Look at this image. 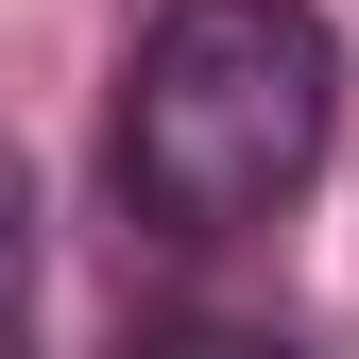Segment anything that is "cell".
Listing matches in <instances>:
<instances>
[{
    "label": "cell",
    "mask_w": 359,
    "mask_h": 359,
    "mask_svg": "<svg viewBox=\"0 0 359 359\" xmlns=\"http://www.w3.org/2000/svg\"><path fill=\"white\" fill-rule=\"evenodd\" d=\"M342 137V34L308 0H171L120 69V205L154 240L274 222Z\"/></svg>",
    "instance_id": "1"
},
{
    "label": "cell",
    "mask_w": 359,
    "mask_h": 359,
    "mask_svg": "<svg viewBox=\"0 0 359 359\" xmlns=\"http://www.w3.org/2000/svg\"><path fill=\"white\" fill-rule=\"evenodd\" d=\"M34 342V154L0 137V359Z\"/></svg>",
    "instance_id": "2"
},
{
    "label": "cell",
    "mask_w": 359,
    "mask_h": 359,
    "mask_svg": "<svg viewBox=\"0 0 359 359\" xmlns=\"http://www.w3.org/2000/svg\"><path fill=\"white\" fill-rule=\"evenodd\" d=\"M137 359H308V342H274V325H171V342H137Z\"/></svg>",
    "instance_id": "3"
}]
</instances>
